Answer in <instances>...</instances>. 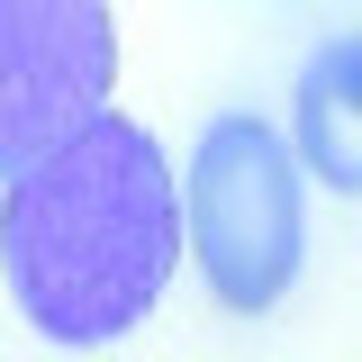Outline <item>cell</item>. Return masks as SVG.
I'll return each instance as SVG.
<instances>
[{
  "mask_svg": "<svg viewBox=\"0 0 362 362\" xmlns=\"http://www.w3.org/2000/svg\"><path fill=\"white\" fill-rule=\"evenodd\" d=\"M181 181L163 145L100 109L0 199V281L45 344H118L181 263Z\"/></svg>",
  "mask_w": 362,
  "mask_h": 362,
  "instance_id": "1",
  "label": "cell"
},
{
  "mask_svg": "<svg viewBox=\"0 0 362 362\" xmlns=\"http://www.w3.org/2000/svg\"><path fill=\"white\" fill-rule=\"evenodd\" d=\"M181 218H190V263L209 281V299L235 317H263L299 281V254H308L299 154L245 109L209 118L190 181H181Z\"/></svg>",
  "mask_w": 362,
  "mask_h": 362,
  "instance_id": "2",
  "label": "cell"
},
{
  "mask_svg": "<svg viewBox=\"0 0 362 362\" xmlns=\"http://www.w3.org/2000/svg\"><path fill=\"white\" fill-rule=\"evenodd\" d=\"M290 145L326 190L362 199V37H335L299 64V100H290Z\"/></svg>",
  "mask_w": 362,
  "mask_h": 362,
  "instance_id": "4",
  "label": "cell"
},
{
  "mask_svg": "<svg viewBox=\"0 0 362 362\" xmlns=\"http://www.w3.org/2000/svg\"><path fill=\"white\" fill-rule=\"evenodd\" d=\"M118 28L109 0H0V181L45 163L109 109Z\"/></svg>",
  "mask_w": 362,
  "mask_h": 362,
  "instance_id": "3",
  "label": "cell"
}]
</instances>
